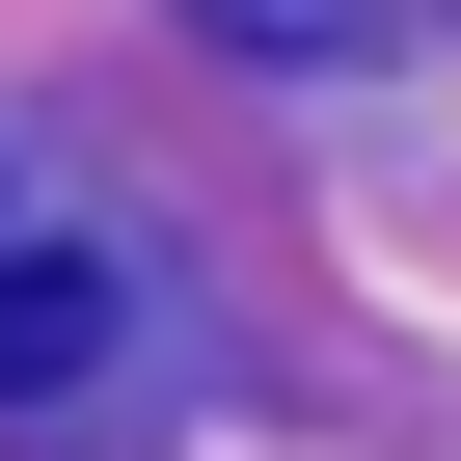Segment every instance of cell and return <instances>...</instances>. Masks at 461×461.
<instances>
[{
    "label": "cell",
    "mask_w": 461,
    "mask_h": 461,
    "mask_svg": "<svg viewBox=\"0 0 461 461\" xmlns=\"http://www.w3.org/2000/svg\"><path fill=\"white\" fill-rule=\"evenodd\" d=\"M55 380H109V245H55L0 190V407H55Z\"/></svg>",
    "instance_id": "1"
},
{
    "label": "cell",
    "mask_w": 461,
    "mask_h": 461,
    "mask_svg": "<svg viewBox=\"0 0 461 461\" xmlns=\"http://www.w3.org/2000/svg\"><path fill=\"white\" fill-rule=\"evenodd\" d=\"M217 55H272V82H326V55H434L461 0H190Z\"/></svg>",
    "instance_id": "2"
}]
</instances>
